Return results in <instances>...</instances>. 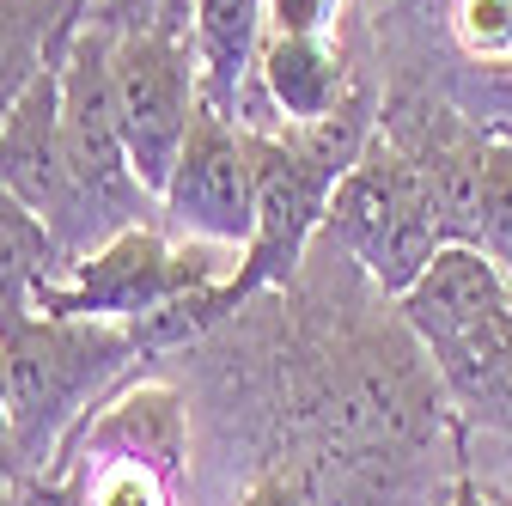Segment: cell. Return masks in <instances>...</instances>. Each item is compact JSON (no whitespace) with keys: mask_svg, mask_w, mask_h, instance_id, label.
Wrapping results in <instances>:
<instances>
[{"mask_svg":"<svg viewBox=\"0 0 512 506\" xmlns=\"http://www.w3.org/2000/svg\"><path fill=\"white\" fill-rule=\"evenodd\" d=\"M397 311L433 360L458 421L512 452V281L482 250L445 244Z\"/></svg>","mask_w":512,"mask_h":506,"instance_id":"obj_1","label":"cell"},{"mask_svg":"<svg viewBox=\"0 0 512 506\" xmlns=\"http://www.w3.org/2000/svg\"><path fill=\"white\" fill-rule=\"evenodd\" d=\"M196 415L171 378H128L43 476V506H183Z\"/></svg>","mask_w":512,"mask_h":506,"instance_id":"obj_2","label":"cell"},{"mask_svg":"<svg viewBox=\"0 0 512 506\" xmlns=\"http://www.w3.org/2000/svg\"><path fill=\"white\" fill-rule=\"evenodd\" d=\"M135 360H147V348L122 324L49 318V311L7 318L0 324V372H7L19 458L37 476H49V464L80 433V421L128 385Z\"/></svg>","mask_w":512,"mask_h":506,"instance_id":"obj_3","label":"cell"},{"mask_svg":"<svg viewBox=\"0 0 512 506\" xmlns=\"http://www.w3.org/2000/svg\"><path fill=\"white\" fill-rule=\"evenodd\" d=\"M232 269H238V250H220L202 238H171L159 220H147V226H122L98 250L74 257L68 275L37 293V311L141 330L159 311L232 281Z\"/></svg>","mask_w":512,"mask_h":506,"instance_id":"obj_4","label":"cell"},{"mask_svg":"<svg viewBox=\"0 0 512 506\" xmlns=\"http://www.w3.org/2000/svg\"><path fill=\"white\" fill-rule=\"evenodd\" d=\"M324 244L342 250L384 299H403L427 275V263L445 250V232H439V214L427 202V183L409 165V153H397L384 135L366 147V159L330 196Z\"/></svg>","mask_w":512,"mask_h":506,"instance_id":"obj_5","label":"cell"},{"mask_svg":"<svg viewBox=\"0 0 512 506\" xmlns=\"http://www.w3.org/2000/svg\"><path fill=\"white\" fill-rule=\"evenodd\" d=\"M159 220L171 238H202L244 257V244L256 232V153L244 122L208 104L196 110L183 153L159 189Z\"/></svg>","mask_w":512,"mask_h":506,"instance_id":"obj_6","label":"cell"},{"mask_svg":"<svg viewBox=\"0 0 512 506\" xmlns=\"http://www.w3.org/2000/svg\"><path fill=\"white\" fill-rule=\"evenodd\" d=\"M360 86L342 37H269L256 61V86L244 104V129H305L324 122Z\"/></svg>","mask_w":512,"mask_h":506,"instance_id":"obj_7","label":"cell"},{"mask_svg":"<svg viewBox=\"0 0 512 506\" xmlns=\"http://www.w3.org/2000/svg\"><path fill=\"white\" fill-rule=\"evenodd\" d=\"M0 183L19 202H31L49 232H61L68 214V165H61V74L43 68L31 92L13 104V116L0 122Z\"/></svg>","mask_w":512,"mask_h":506,"instance_id":"obj_8","label":"cell"},{"mask_svg":"<svg viewBox=\"0 0 512 506\" xmlns=\"http://www.w3.org/2000/svg\"><path fill=\"white\" fill-rule=\"evenodd\" d=\"M263 43H269L263 0H189V49H196V80L208 110L232 122L244 116Z\"/></svg>","mask_w":512,"mask_h":506,"instance_id":"obj_9","label":"cell"},{"mask_svg":"<svg viewBox=\"0 0 512 506\" xmlns=\"http://www.w3.org/2000/svg\"><path fill=\"white\" fill-rule=\"evenodd\" d=\"M92 0H0V122L74 43Z\"/></svg>","mask_w":512,"mask_h":506,"instance_id":"obj_10","label":"cell"},{"mask_svg":"<svg viewBox=\"0 0 512 506\" xmlns=\"http://www.w3.org/2000/svg\"><path fill=\"white\" fill-rule=\"evenodd\" d=\"M68 263L74 257L61 250V238L49 232V220L0 183V324L37 311V293L68 275Z\"/></svg>","mask_w":512,"mask_h":506,"instance_id":"obj_11","label":"cell"},{"mask_svg":"<svg viewBox=\"0 0 512 506\" xmlns=\"http://www.w3.org/2000/svg\"><path fill=\"white\" fill-rule=\"evenodd\" d=\"M470 250L512 281V141L488 129L482 147V189H476V226H470Z\"/></svg>","mask_w":512,"mask_h":506,"instance_id":"obj_12","label":"cell"},{"mask_svg":"<svg viewBox=\"0 0 512 506\" xmlns=\"http://www.w3.org/2000/svg\"><path fill=\"white\" fill-rule=\"evenodd\" d=\"M43 488V476L19 458L13 439V403H7V372H0V506H31Z\"/></svg>","mask_w":512,"mask_h":506,"instance_id":"obj_13","label":"cell"},{"mask_svg":"<svg viewBox=\"0 0 512 506\" xmlns=\"http://www.w3.org/2000/svg\"><path fill=\"white\" fill-rule=\"evenodd\" d=\"M269 7V37H336L342 0H263Z\"/></svg>","mask_w":512,"mask_h":506,"instance_id":"obj_14","label":"cell"},{"mask_svg":"<svg viewBox=\"0 0 512 506\" xmlns=\"http://www.w3.org/2000/svg\"><path fill=\"white\" fill-rule=\"evenodd\" d=\"M238 506H311V488L287 470H256L238 494Z\"/></svg>","mask_w":512,"mask_h":506,"instance_id":"obj_15","label":"cell"},{"mask_svg":"<svg viewBox=\"0 0 512 506\" xmlns=\"http://www.w3.org/2000/svg\"><path fill=\"white\" fill-rule=\"evenodd\" d=\"M439 506H500V500H494V482H488V476H476V470L464 464V470L452 476V488H445V500H439Z\"/></svg>","mask_w":512,"mask_h":506,"instance_id":"obj_16","label":"cell"},{"mask_svg":"<svg viewBox=\"0 0 512 506\" xmlns=\"http://www.w3.org/2000/svg\"><path fill=\"white\" fill-rule=\"evenodd\" d=\"M494 500H500V506H512V494H506V488H500V482H494Z\"/></svg>","mask_w":512,"mask_h":506,"instance_id":"obj_17","label":"cell"},{"mask_svg":"<svg viewBox=\"0 0 512 506\" xmlns=\"http://www.w3.org/2000/svg\"><path fill=\"white\" fill-rule=\"evenodd\" d=\"M494 135H506V141H512V116H506V122H500V129H494Z\"/></svg>","mask_w":512,"mask_h":506,"instance_id":"obj_18","label":"cell"}]
</instances>
